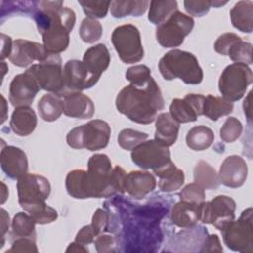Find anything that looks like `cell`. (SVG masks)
<instances>
[{
    "mask_svg": "<svg viewBox=\"0 0 253 253\" xmlns=\"http://www.w3.org/2000/svg\"><path fill=\"white\" fill-rule=\"evenodd\" d=\"M126 173L121 166L112 168L106 154H94L88 160V171H70L65 179L69 196L75 199L109 198L124 193V181Z\"/></svg>",
    "mask_w": 253,
    "mask_h": 253,
    "instance_id": "cell-1",
    "label": "cell"
},
{
    "mask_svg": "<svg viewBox=\"0 0 253 253\" xmlns=\"http://www.w3.org/2000/svg\"><path fill=\"white\" fill-rule=\"evenodd\" d=\"M41 10L35 19L39 33L42 36L43 46L50 54H58L69 45V33L75 24L73 10L63 7L62 1L40 2Z\"/></svg>",
    "mask_w": 253,
    "mask_h": 253,
    "instance_id": "cell-2",
    "label": "cell"
},
{
    "mask_svg": "<svg viewBox=\"0 0 253 253\" xmlns=\"http://www.w3.org/2000/svg\"><path fill=\"white\" fill-rule=\"evenodd\" d=\"M117 110L131 122L148 125L155 121L157 112L163 110L164 100L153 78L143 85L129 84L116 98Z\"/></svg>",
    "mask_w": 253,
    "mask_h": 253,
    "instance_id": "cell-3",
    "label": "cell"
},
{
    "mask_svg": "<svg viewBox=\"0 0 253 253\" xmlns=\"http://www.w3.org/2000/svg\"><path fill=\"white\" fill-rule=\"evenodd\" d=\"M17 190L20 206L36 223H51L57 218V211L45 204L50 194V184L45 177L27 173L18 179Z\"/></svg>",
    "mask_w": 253,
    "mask_h": 253,
    "instance_id": "cell-4",
    "label": "cell"
},
{
    "mask_svg": "<svg viewBox=\"0 0 253 253\" xmlns=\"http://www.w3.org/2000/svg\"><path fill=\"white\" fill-rule=\"evenodd\" d=\"M158 68L166 80L181 79L186 84H200L203 81V70L197 57L188 51L173 49L159 60Z\"/></svg>",
    "mask_w": 253,
    "mask_h": 253,
    "instance_id": "cell-5",
    "label": "cell"
},
{
    "mask_svg": "<svg viewBox=\"0 0 253 253\" xmlns=\"http://www.w3.org/2000/svg\"><path fill=\"white\" fill-rule=\"evenodd\" d=\"M111 127L102 120H92L72 128L66 135L67 144L74 149L86 148L90 151L105 148L110 140Z\"/></svg>",
    "mask_w": 253,
    "mask_h": 253,
    "instance_id": "cell-6",
    "label": "cell"
},
{
    "mask_svg": "<svg viewBox=\"0 0 253 253\" xmlns=\"http://www.w3.org/2000/svg\"><path fill=\"white\" fill-rule=\"evenodd\" d=\"M252 208L242 211L237 220H232L220 231L225 245L237 252H253V223Z\"/></svg>",
    "mask_w": 253,
    "mask_h": 253,
    "instance_id": "cell-7",
    "label": "cell"
},
{
    "mask_svg": "<svg viewBox=\"0 0 253 253\" xmlns=\"http://www.w3.org/2000/svg\"><path fill=\"white\" fill-rule=\"evenodd\" d=\"M252 81L251 68L244 63L235 62L226 66L222 71L218 81V90L222 98L235 102L244 96Z\"/></svg>",
    "mask_w": 253,
    "mask_h": 253,
    "instance_id": "cell-8",
    "label": "cell"
},
{
    "mask_svg": "<svg viewBox=\"0 0 253 253\" xmlns=\"http://www.w3.org/2000/svg\"><path fill=\"white\" fill-rule=\"evenodd\" d=\"M26 71L34 77L41 89L59 97L64 96L63 69L58 54H50L44 61L32 65Z\"/></svg>",
    "mask_w": 253,
    "mask_h": 253,
    "instance_id": "cell-9",
    "label": "cell"
},
{
    "mask_svg": "<svg viewBox=\"0 0 253 253\" xmlns=\"http://www.w3.org/2000/svg\"><path fill=\"white\" fill-rule=\"evenodd\" d=\"M112 42L123 62L136 63L143 58L140 33L135 26L126 24L117 27L112 34Z\"/></svg>",
    "mask_w": 253,
    "mask_h": 253,
    "instance_id": "cell-10",
    "label": "cell"
},
{
    "mask_svg": "<svg viewBox=\"0 0 253 253\" xmlns=\"http://www.w3.org/2000/svg\"><path fill=\"white\" fill-rule=\"evenodd\" d=\"M194 24L192 17L176 11L156 28V40L163 47H177L192 32Z\"/></svg>",
    "mask_w": 253,
    "mask_h": 253,
    "instance_id": "cell-11",
    "label": "cell"
},
{
    "mask_svg": "<svg viewBox=\"0 0 253 253\" xmlns=\"http://www.w3.org/2000/svg\"><path fill=\"white\" fill-rule=\"evenodd\" d=\"M131 160L138 167L151 169L154 173L172 162L168 147L161 144L156 139L143 141L132 149Z\"/></svg>",
    "mask_w": 253,
    "mask_h": 253,
    "instance_id": "cell-12",
    "label": "cell"
},
{
    "mask_svg": "<svg viewBox=\"0 0 253 253\" xmlns=\"http://www.w3.org/2000/svg\"><path fill=\"white\" fill-rule=\"evenodd\" d=\"M235 201L224 195L216 196L211 202H203L201 204V218L203 223L212 224L221 230L226 224L235 217Z\"/></svg>",
    "mask_w": 253,
    "mask_h": 253,
    "instance_id": "cell-13",
    "label": "cell"
},
{
    "mask_svg": "<svg viewBox=\"0 0 253 253\" xmlns=\"http://www.w3.org/2000/svg\"><path fill=\"white\" fill-rule=\"evenodd\" d=\"M63 82L65 96L68 93L80 92L93 87L98 79L90 74L83 61L72 59L68 60L63 67Z\"/></svg>",
    "mask_w": 253,
    "mask_h": 253,
    "instance_id": "cell-14",
    "label": "cell"
},
{
    "mask_svg": "<svg viewBox=\"0 0 253 253\" xmlns=\"http://www.w3.org/2000/svg\"><path fill=\"white\" fill-rule=\"evenodd\" d=\"M40 89L34 77L28 71H25L16 75L10 83L9 101L16 108L29 107Z\"/></svg>",
    "mask_w": 253,
    "mask_h": 253,
    "instance_id": "cell-15",
    "label": "cell"
},
{
    "mask_svg": "<svg viewBox=\"0 0 253 253\" xmlns=\"http://www.w3.org/2000/svg\"><path fill=\"white\" fill-rule=\"evenodd\" d=\"M50 53L47 52L43 44L28 40L18 39L13 42V47L9 56L10 61L19 67H27L35 60L44 61Z\"/></svg>",
    "mask_w": 253,
    "mask_h": 253,
    "instance_id": "cell-16",
    "label": "cell"
},
{
    "mask_svg": "<svg viewBox=\"0 0 253 253\" xmlns=\"http://www.w3.org/2000/svg\"><path fill=\"white\" fill-rule=\"evenodd\" d=\"M205 96L188 94L184 99H174L170 105V116L179 124L195 122L203 115Z\"/></svg>",
    "mask_w": 253,
    "mask_h": 253,
    "instance_id": "cell-17",
    "label": "cell"
},
{
    "mask_svg": "<svg viewBox=\"0 0 253 253\" xmlns=\"http://www.w3.org/2000/svg\"><path fill=\"white\" fill-rule=\"evenodd\" d=\"M248 167L245 160L238 155L226 157L220 165L218 179L219 182L229 188L241 187L246 181Z\"/></svg>",
    "mask_w": 253,
    "mask_h": 253,
    "instance_id": "cell-18",
    "label": "cell"
},
{
    "mask_svg": "<svg viewBox=\"0 0 253 253\" xmlns=\"http://www.w3.org/2000/svg\"><path fill=\"white\" fill-rule=\"evenodd\" d=\"M0 162L2 170L11 179L18 180L28 172L27 155L19 147L12 145L2 147Z\"/></svg>",
    "mask_w": 253,
    "mask_h": 253,
    "instance_id": "cell-19",
    "label": "cell"
},
{
    "mask_svg": "<svg viewBox=\"0 0 253 253\" xmlns=\"http://www.w3.org/2000/svg\"><path fill=\"white\" fill-rule=\"evenodd\" d=\"M156 187L152 174L144 171H131L126 175L124 191L135 199H143Z\"/></svg>",
    "mask_w": 253,
    "mask_h": 253,
    "instance_id": "cell-20",
    "label": "cell"
},
{
    "mask_svg": "<svg viewBox=\"0 0 253 253\" xmlns=\"http://www.w3.org/2000/svg\"><path fill=\"white\" fill-rule=\"evenodd\" d=\"M63 113L70 118L90 119L95 113V106L85 94L72 92L63 97Z\"/></svg>",
    "mask_w": 253,
    "mask_h": 253,
    "instance_id": "cell-21",
    "label": "cell"
},
{
    "mask_svg": "<svg viewBox=\"0 0 253 253\" xmlns=\"http://www.w3.org/2000/svg\"><path fill=\"white\" fill-rule=\"evenodd\" d=\"M82 61L90 74L99 80L102 73L109 67L111 56L107 46L104 43H98L85 51Z\"/></svg>",
    "mask_w": 253,
    "mask_h": 253,
    "instance_id": "cell-22",
    "label": "cell"
},
{
    "mask_svg": "<svg viewBox=\"0 0 253 253\" xmlns=\"http://www.w3.org/2000/svg\"><path fill=\"white\" fill-rule=\"evenodd\" d=\"M201 204L185 201L176 203L171 211L172 222L183 228L194 226L201 218Z\"/></svg>",
    "mask_w": 253,
    "mask_h": 253,
    "instance_id": "cell-23",
    "label": "cell"
},
{
    "mask_svg": "<svg viewBox=\"0 0 253 253\" xmlns=\"http://www.w3.org/2000/svg\"><path fill=\"white\" fill-rule=\"evenodd\" d=\"M155 138L161 144L169 147L173 145L178 137L179 123L169 113H161L155 119Z\"/></svg>",
    "mask_w": 253,
    "mask_h": 253,
    "instance_id": "cell-24",
    "label": "cell"
},
{
    "mask_svg": "<svg viewBox=\"0 0 253 253\" xmlns=\"http://www.w3.org/2000/svg\"><path fill=\"white\" fill-rule=\"evenodd\" d=\"M37 116L30 107H18L12 114L10 126L19 136L31 134L37 126Z\"/></svg>",
    "mask_w": 253,
    "mask_h": 253,
    "instance_id": "cell-25",
    "label": "cell"
},
{
    "mask_svg": "<svg viewBox=\"0 0 253 253\" xmlns=\"http://www.w3.org/2000/svg\"><path fill=\"white\" fill-rule=\"evenodd\" d=\"M230 20L232 26L242 33L253 31V2L239 1L230 10Z\"/></svg>",
    "mask_w": 253,
    "mask_h": 253,
    "instance_id": "cell-26",
    "label": "cell"
},
{
    "mask_svg": "<svg viewBox=\"0 0 253 253\" xmlns=\"http://www.w3.org/2000/svg\"><path fill=\"white\" fill-rule=\"evenodd\" d=\"M154 174L159 178L158 187L162 192L169 193L176 191L184 184V172L177 168L173 162Z\"/></svg>",
    "mask_w": 253,
    "mask_h": 253,
    "instance_id": "cell-27",
    "label": "cell"
},
{
    "mask_svg": "<svg viewBox=\"0 0 253 253\" xmlns=\"http://www.w3.org/2000/svg\"><path fill=\"white\" fill-rule=\"evenodd\" d=\"M38 111L43 121H56L63 113V100L55 94H45L39 100Z\"/></svg>",
    "mask_w": 253,
    "mask_h": 253,
    "instance_id": "cell-28",
    "label": "cell"
},
{
    "mask_svg": "<svg viewBox=\"0 0 253 253\" xmlns=\"http://www.w3.org/2000/svg\"><path fill=\"white\" fill-rule=\"evenodd\" d=\"M233 110L232 102L222 98L208 95L205 97L203 115L211 121H217L220 117L229 115Z\"/></svg>",
    "mask_w": 253,
    "mask_h": 253,
    "instance_id": "cell-29",
    "label": "cell"
},
{
    "mask_svg": "<svg viewBox=\"0 0 253 253\" xmlns=\"http://www.w3.org/2000/svg\"><path fill=\"white\" fill-rule=\"evenodd\" d=\"M214 139L213 131L206 126L192 127L186 135V143L193 150L201 151L209 148Z\"/></svg>",
    "mask_w": 253,
    "mask_h": 253,
    "instance_id": "cell-30",
    "label": "cell"
},
{
    "mask_svg": "<svg viewBox=\"0 0 253 253\" xmlns=\"http://www.w3.org/2000/svg\"><path fill=\"white\" fill-rule=\"evenodd\" d=\"M149 5L148 1H121L115 0L111 2V14L114 18H124L126 16L138 17L145 13L147 6Z\"/></svg>",
    "mask_w": 253,
    "mask_h": 253,
    "instance_id": "cell-31",
    "label": "cell"
},
{
    "mask_svg": "<svg viewBox=\"0 0 253 253\" xmlns=\"http://www.w3.org/2000/svg\"><path fill=\"white\" fill-rule=\"evenodd\" d=\"M195 183L204 189L214 190L219 186V179L214 168L206 161H199L194 168Z\"/></svg>",
    "mask_w": 253,
    "mask_h": 253,
    "instance_id": "cell-32",
    "label": "cell"
},
{
    "mask_svg": "<svg viewBox=\"0 0 253 253\" xmlns=\"http://www.w3.org/2000/svg\"><path fill=\"white\" fill-rule=\"evenodd\" d=\"M148 13V20L154 25H160L165 22L171 15L178 11L176 1H151Z\"/></svg>",
    "mask_w": 253,
    "mask_h": 253,
    "instance_id": "cell-33",
    "label": "cell"
},
{
    "mask_svg": "<svg viewBox=\"0 0 253 253\" xmlns=\"http://www.w3.org/2000/svg\"><path fill=\"white\" fill-rule=\"evenodd\" d=\"M36 222L29 213L18 212L12 221V235L17 238H33L36 237Z\"/></svg>",
    "mask_w": 253,
    "mask_h": 253,
    "instance_id": "cell-34",
    "label": "cell"
},
{
    "mask_svg": "<svg viewBox=\"0 0 253 253\" xmlns=\"http://www.w3.org/2000/svg\"><path fill=\"white\" fill-rule=\"evenodd\" d=\"M103 28L97 19L93 18H85L80 26L79 35L84 42L93 43L99 41L102 37Z\"/></svg>",
    "mask_w": 253,
    "mask_h": 253,
    "instance_id": "cell-35",
    "label": "cell"
},
{
    "mask_svg": "<svg viewBox=\"0 0 253 253\" xmlns=\"http://www.w3.org/2000/svg\"><path fill=\"white\" fill-rule=\"evenodd\" d=\"M147 137L148 134L145 132H141L131 128H125L119 133L118 143L123 149L132 150L137 145L145 141Z\"/></svg>",
    "mask_w": 253,
    "mask_h": 253,
    "instance_id": "cell-36",
    "label": "cell"
},
{
    "mask_svg": "<svg viewBox=\"0 0 253 253\" xmlns=\"http://www.w3.org/2000/svg\"><path fill=\"white\" fill-rule=\"evenodd\" d=\"M227 55L229 58L237 63H244L246 65L252 63V44L243 42L242 40L233 44L229 49Z\"/></svg>",
    "mask_w": 253,
    "mask_h": 253,
    "instance_id": "cell-37",
    "label": "cell"
},
{
    "mask_svg": "<svg viewBox=\"0 0 253 253\" xmlns=\"http://www.w3.org/2000/svg\"><path fill=\"white\" fill-rule=\"evenodd\" d=\"M242 124L239 120L234 117H229L225 120L224 124L220 128V138L227 143L235 141L242 133Z\"/></svg>",
    "mask_w": 253,
    "mask_h": 253,
    "instance_id": "cell-38",
    "label": "cell"
},
{
    "mask_svg": "<svg viewBox=\"0 0 253 253\" xmlns=\"http://www.w3.org/2000/svg\"><path fill=\"white\" fill-rule=\"evenodd\" d=\"M78 3L83 8L84 13L93 19L105 18L108 10L111 6V1H89V0H79Z\"/></svg>",
    "mask_w": 253,
    "mask_h": 253,
    "instance_id": "cell-39",
    "label": "cell"
},
{
    "mask_svg": "<svg viewBox=\"0 0 253 253\" xmlns=\"http://www.w3.org/2000/svg\"><path fill=\"white\" fill-rule=\"evenodd\" d=\"M126 78L133 85H143L151 78L150 69L146 65H134L129 67L126 72Z\"/></svg>",
    "mask_w": 253,
    "mask_h": 253,
    "instance_id": "cell-40",
    "label": "cell"
},
{
    "mask_svg": "<svg viewBox=\"0 0 253 253\" xmlns=\"http://www.w3.org/2000/svg\"><path fill=\"white\" fill-rule=\"evenodd\" d=\"M179 197L181 201L201 204L205 201V189L197 183H191L182 189L179 193Z\"/></svg>",
    "mask_w": 253,
    "mask_h": 253,
    "instance_id": "cell-41",
    "label": "cell"
},
{
    "mask_svg": "<svg viewBox=\"0 0 253 253\" xmlns=\"http://www.w3.org/2000/svg\"><path fill=\"white\" fill-rule=\"evenodd\" d=\"M241 41V38L233 33H225L217 38L214 42V50L221 54L227 55L229 49L233 46L234 43Z\"/></svg>",
    "mask_w": 253,
    "mask_h": 253,
    "instance_id": "cell-42",
    "label": "cell"
},
{
    "mask_svg": "<svg viewBox=\"0 0 253 253\" xmlns=\"http://www.w3.org/2000/svg\"><path fill=\"white\" fill-rule=\"evenodd\" d=\"M184 7L188 14L195 17H202L206 15L211 7V3L209 0L204 1H193V0H186L184 1Z\"/></svg>",
    "mask_w": 253,
    "mask_h": 253,
    "instance_id": "cell-43",
    "label": "cell"
},
{
    "mask_svg": "<svg viewBox=\"0 0 253 253\" xmlns=\"http://www.w3.org/2000/svg\"><path fill=\"white\" fill-rule=\"evenodd\" d=\"M96 249L99 253L117 251V240L114 236L108 234H99L94 240Z\"/></svg>",
    "mask_w": 253,
    "mask_h": 253,
    "instance_id": "cell-44",
    "label": "cell"
},
{
    "mask_svg": "<svg viewBox=\"0 0 253 253\" xmlns=\"http://www.w3.org/2000/svg\"><path fill=\"white\" fill-rule=\"evenodd\" d=\"M109 213L103 210V209H98L93 217H92V223L91 225L93 226L97 236L101 234L103 231L108 230V224H109Z\"/></svg>",
    "mask_w": 253,
    "mask_h": 253,
    "instance_id": "cell-45",
    "label": "cell"
},
{
    "mask_svg": "<svg viewBox=\"0 0 253 253\" xmlns=\"http://www.w3.org/2000/svg\"><path fill=\"white\" fill-rule=\"evenodd\" d=\"M8 252H38V248L33 238H17Z\"/></svg>",
    "mask_w": 253,
    "mask_h": 253,
    "instance_id": "cell-46",
    "label": "cell"
},
{
    "mask_svg": "<svg viewBox=\"0 0 253 253\" xmlns=\"http://www.w3.org/2000/svg\"><path fill=\"white\" fill-rule=\"evenodd\" d=\"M97 236L93 226L90 225H85L83 226L76 234L75 237V242L81 244V245H88L92 242H94L95 237Z\"/></svg>",
    "mask_w": 253,
    "mask_h": 253,
    "instance_id": "cell-47",
    "label": "cell"
},
{
    "mask_svg": "<svg viewBox=\"0 0 253 253\" xmlns=\"http://www.w3.org/2000/svg\"><path fill=\"white\" fill-rule=\"evenodd\" d=\"M200 252H222L219 238L216 234L209 235L202 245Z\"/></svg>",
    "mask_w": 253,
    "mask_h": 253,
    "instance_id": "cell-48",
    "label": "cell"
},
{
    "mask_svg": "<svg viewBox=\"0 0 253 253\" xmlns=\"http://www.w3.org/2000/svg\"><path fill=\"white\" fill-rule=\"evenodd\" d=\"M1 59H5L6 57H9L12 51L13 42L9 36H6L5 34H1Z\"/></svg>",
    "mask_w": 253,
    "mask_h": 253,
    "instance_id": "cell-49",
    "label": "cell"
},
{
    "mask_svg": "<svg viewBox=\"0 0 253 253\" xmlns=\"http://www.w3.org/2000/svg\"><path fill=\"white\" fill-rule=\"evenodd\" d=\"M9 229V214L6 212L4 209H1V247L3 246L4 243V236Z\"/></svg>",
    "mask_w": 253,
    "mask_h": 253,
    "instance_id": "cell-50",
    "label": "cell"
},
{
    "mask_svg": "<svg viewBox=\"0 0 253 253\" xmlns=\"http://www.w3.org/2000/svg\"><path fill=\"white\" fill-rule=\"evenodd\" d=\"M251 91L248 93L247 97L245 98L244 102H243V110H244V114L247 117V121L249 123H251Z\"/></svg>",
    "mask_w": 253,
    "mask_h": 253,
    "instance_id": "cell-51",
    "label": "cell"
},
{
    "mask_svg": "<svg viewBox=\"0 0 253 253\" xmlns=\"http://www.w3.org/2000/svg\"><path fill=\"white\" fill-rule=\"evenodd\" d=\"M66 252H83V253H87L88 252V249L84 246V245H81L77 242H72L69 244L68 248L66 249Z\"/></svg>",
    "mask_w": 253,
    "mask_h": 253,
    "instance_id": "cell-52",
    "label": "cell"
},
{
    "mask_svg": "<svg viewBox=\"0 0 253 253\" xmlns=\"http://www.w3.org/2000/svg\"><path fill=\"white\" fill-rule=\"evenodd\" d=\"M1 185L3 186V194H2V201H1V203L3 204V203L6 201V199L8 198V196H7V195H5V193H6V192H8V190H7V188H6V186H5V184H4V183H1Z\"/></svg>",
    "mask_w": 253,
    "mask_h": 253,
    "instance_id": "cell-53",
    "label": "cell"
}]
</instances>
